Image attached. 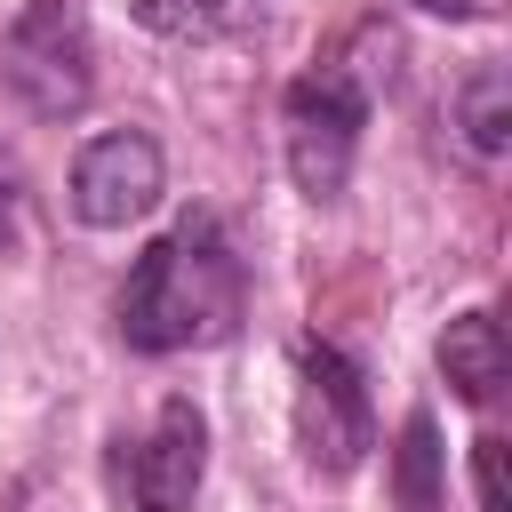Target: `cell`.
<instances>
[{
    "label": "cell",
    "mask_w": 512,
    "mask_h": 512,
    "mask_svg": "<svg viewBox=\"0 0 512 512\" xmlns=\"http://www.w3.org/2000/svg\"><path fill=\"white\" fill-rule=\"evenodd\" d=\"M16 216H24V168H16V152L0 144V248L16 240Z\"/></svg>",
    "instance_id": "12"
},
{
    "label": "cell",
    "mask_w": 512,
    "mask_h": 512,
    "mask_svg": "<svg viewBox=\"0 0 512 512\" xmlns=\"http://www.w3.org/2000/svg\"><path fill=\"white\" fill-rule=\"evenodd\" d=\"M392 56H400V40H392L384 24H360V32L344 40V56L312 64V72L288 88L280 128H288V176H296L304 200H336V192H344L352 152H360V128H368V104H376V88L392 80Z\"/></svg>",
    "instance_id": "2"
},
{
    "label": "cell",
    "mask_w": 512,
    "mask_h": 512,
    "mask_svg": "<svg viewBox=\"0 0 512 512\" xmlns=\"http://www.w3.org/2000/svg\"><path fill=\"white\" fill-rule=\"evenodd\" d=\"M472 488H480V512H512V496H504V440L496 432L472 440Z\"/></svg>",
    "instance_id": "11"
},
{
    "label": "cell",
    "mask_w": 512,
    "mask_h": 512,
    "mask_svg": "<svg viewBox=\"0 0 512 512\" xmlns=\"http://www.w3.org/2000/svg\"><path fill=\"white\" fill-rule=\"evenodd\" d=\"M240 304H248V272H240V248L224 240V224L208 208L176 216L136 264H128V288H120V336L128 352H192V344H224L240 328Z\"/></svg>",
    "instance_id": "1"
},
{
    "label": "cell",
    "mask_w": 512,
    "mask_h": 512,
    "mask_svg": "<svg viewBox=\"0 0 512 512\" xmlns=\"http://www.w3.org/2000/svg\"><path fill=\"white\" fill-rule=\"evenodd\" d=\"M440 376L464 408H488L504 384H512V344H504V320L496 312H456L440 328Z\"/></svg>",
    "instance_id": "7"
},
{
    "label": "cell",
    "mask_w": 512,
    "mask_h": 512,
    "mask_svg": "<svg viewBox=\"0 0 512 512\" xmlns=\"http://www.w3.org/2000/svg\"><path fill=\"white\" fill-rule=\"evenodd\" d=\"M160 192H168V168H160V144H152L144 128H104V136H88L80 160H72V216H80L88 232H128V224H144V216L160 208Z\"/></svg>",
    "instance_id": "5"
},
{
    "label": "cell",
    "mask_w": 512,
    "mask_h": 512,
    "mask_svg": "<svg viewBox=\"0 0 512 512\" xmlns=\"http://www.w3.org/2000/svg\"><path fill=\"white\" fill-rule=\"evenodd\" d=\"M296 448L312 472L344 480L368 464L376 448V408H368V376L328 344V336H304L296 344Z\"/></svg>",
    "instance_id": "3"
},
{
    "label": "cell",
    "mask_w": 512,
    "mask_h": 512,
    "mask_svg": "<svg viewBox=\"0 0 512 512\" xmlns=\"http://www.w3.org/2000/svg\"><path fill=\"white\" fill-rule=\"evenodd\" d=\"M424 16H456V24H480V16H496V0H416Z\"/></svg>",
    "instance_id": "13"
},
{
    "label": "cell",
    "mask_w": 512,
    "mask_h": 512,
    "mask_svg": "<svg viewBox=\"0 0 512 512\" xmlns=\"http://www.w3.org/2000/svg\"><path fill=\"white\" fill-rule=\"evenodd\" d=\"M128 8H136V24H144V32H160V40H184V48L240 40V32L264 16V0H128Z\"/></svg>",
    "instance_id": "8"
},
{
    "label": "cell",
    "mask_w": 512,
    "mask_h": 512,
    "mask_svg": "<svg viewBox=\"0 0 512 512\" xmlns=\"http://www.w3.org/2000/svg\"><path fill=\"white\" fill-rule=\"evenodd\" d=\"M0 72L8 88L40 112V120H64L88 104L96 88V64H88V0H32L0 48Z\"/></svg>",
    "instance_id": "4"
},
{
    "label": "cell",
    "mask_w": 512,
    "mask_h": 512,
    "mask_svg": "<svg viewBox=\"0 0 512 512\" xmlns=\"http://www.w3.org/2000/svg\"><path fill=\"white\" fill-rule=\"evenodd\" d=\"M440 464H448V448H440V416H432V408H408V424H400V456H392V496H400V512H448Z\"/></svg>",
    "instance_id": "9"
},
{
    "label": "cell",
    "mask_w": 512,
    "mask_h": 512,
    "mask_svg": "<svg viewBox=\"0 0 512 512\" xmlns=\"http://www.w3.org/2000/svg\"><path fill=\"white\" fill-rule=\"evenodd\" d=\"M200 480H208V416L192 400H160L152 432L128 456V504L136 512H192Z\"/></svg>",
    "instance_id": "6"
},
{
    "label": "cell",
    "mask_w": 512,
    "mask_h": 512,
    "mask_svg": "<svg viewBox=\"0 0 512 512\" xmlns=\"http://www.w3.org/2000/svg\"><path fill=\"white\" fill-rule=\"evenodd\" d=\"M456 128L480 160H504L512 152V72L504 64H480L464 88H456Z\"/></svg>",
    "instance_id": "10"
}]
</instances>
